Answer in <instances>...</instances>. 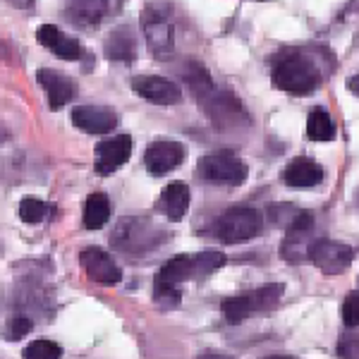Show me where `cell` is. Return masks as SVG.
I'll use <instances>...</instances> for the list:
<instances>
[{"mask_svg":"<svg viewBox=\"0 0 359 359\" xmlns=\"http://www.w3.org/2000/svg\"><path fill=\"white\" fill-rule=\"evenodd\" d=\"M262 213L254 208H233L216 221V235L225 245H240V242L254 240L262 233Z\"/></svg>","mask_w":359,"mask_h":359,"instance_id":"cell-5","label":"cell"},{"mask_svg":"<svg viewBox=\"0 0 359 359\" xmlns=\"http://www.w3.org/2000/svg\"><path fill=\"white\" fill-rule=\"evenodd\" d=\"M22 355L27 359H55L62 355V347L50 343V340H36V343L27 345Z\"/></svg>","mask_w":359,"mask_h":359,"instance_id":"cell-25","label":"cell"},{"mask_svg":"<svg viewBox=\"0 0 359 359\" xmlns=\"http://www.w3.org/2000/svg\"><path fill=\"white\" fill-rule=\"evenodd\" d=\"M48 204L46 201H39L34 199V196H27V199L20 201V208H17V213H20V218L25 223H41L46 216H48Z\"/></svg>","mask_w":359,"mask_h":359,"instance_id":"cell-24","label":"cell"},{"mask_svg":"<svg viewBox=\"0 0 359 359\" xmlns=\"http://www.w3.org/2000/svg\"><path fill=\"white\" fill-rule=\"evenodd\" d=\"M39 84L43 86L46 96H48V106L57 111V108L67 106L74 96H77V84L62 72H55V69H39L36 72Z\"/></svg>","mask_w":359,"mask_h":359,"instance_id":"cell-15","label":"cell"},{"mask_svg":"<svg viewBox=\"0 0 359 359\" xmlns=\"http://www.w3.org/2000/svg\"><path fill=\"white\" fill-rule=\"evenodd\" d=\"M311 233H314V216L306 211H297V216L292 218L287 225V237L283 242V259L290 264H302L309 259L311 249Z\"/></svg>","mask_w":359,"mask_h":359,"instance_id":"cell-8","label":"cell"},{"mask_svg":"<svg viewBox=\"0 0 359 359\" xmlns=\"http://www.w3.org/2000/svg\"><path fill=\"white\" fill-rule=\"evenodd\" d=\"M273 84L280 91H287V94H297V96L311 94L321 84V69L316 67V62L311 57L304 55L283 57L273 67Z\"/></svg>","mask_w":359,"mask_h":359,"instance_id":"cell-2","label":"cell"},{"mask_svg":"<svg viewBox=\"0 0 359 359\" xmlns=\"http://www.w3.org/2000/svg\"><path fill=\"white\" fill-rule=\"evenodd\" d=\"M154 299H156V302H158L161 306H165V309H170V306H177V304H180L177 285H170V283H163V280H156Z\"/></svg>","mask_w":359,"mask_h":359,"instance_id":"cell-26","label":"cell"},{"mask_svg":"<svg viewBox=\"0 0 359 359\" xmlns=\"http://www.w3.org/2000/svg\"><path fill=\"white\" fill-rule=\"evenodd\" d=\"M161 206L165 208V216L170 218V221H182L189 208V187L184 182H170L163 189Z\"/></svg>","mask_w":359,"mask_h":359,"instance_id":"cell-21","label":"cell"},{"mask_svg":"<svg viewBox=\"0 0 359 359\" xmlns=\"http://www.w3.org/2000/svg\"><path fill=\"white\" fill-rule=\"evenodd\" d=\"M130 154H132L130 135H115L111 139H103L96 147V172L103 177L113 175L120 165L127 163Z\"/></svg>","mask_w":359,"mask_h":359,"instance_id":"cell-11","label":"cell"},{"mask_svg":"<svg viewBox=\"0 0 359 359\" xmlns=\"http://www.w3.org/2000/svg\"><path fill=\"white\" fill-rule=\"evenodd\" d=\"M8 137H10V132L5 130V127H0V144H3V142H8Z\"/></svg>","mask_w":359,"mask_h":359,"instance_id":"cell-29","label":"cell"},{"mask_svg":"<svg viewBox=\"0 0 359 359\" xmlns=\"http://www.w3.org/2000/svg\"><path fill=\"white\" fill-rule=\"evenodd\" d=\"M36 39L43 48H48L50 53H55L62 60H77L82 55V48H79L77 39H72L69 34H65L62 29H57L53 25H41L36 32Z\"/></svg>","mask_w":359,"mask_h":359,"instance_id":"cell-17","label":"cell"},{"mask_svg":"<svg viewBox=\"0 0 359 359\" xmlns=\"http://www.w3.org/2000/svg\"><path fill=\"white\" fill-rule=\"evenodd\" d=\"M306 137L311 142H331L335 137V125L328 111H323V108H314L311 111L309 120H306Z\"/></svg>","mask_w":359,"mask_h":359,"instance_id":"cell-23","label":"cell"},{"mask_svg":"<svg viewBox=\"0 0 359 359\" xmlns=\"http://www.w3.org/2000/svg\"><path fill=\"white\" fill-rule=\"evenodd\" d=\"M32 331V321L25 316H17V318H10L8 326H5V338L8 340H20Z\"/></svg>","mask_w":359,"mask_h":359,"instance_id":"cell-28","label":"cell"},{"mask_svg":"<svg viewBox=\"0 0 359 359\" xmlns=\"http://www.w3.org/2000/svg\"><path fill=\"white\" fill-rule=\"evenodd\" d=\"M283 297V285H264L259 290H252L249 294H240V297H230L223 302V314L230 323H240L247 316H254L259 311H266L276 306Z\"/></svg>","mask_w":359,"mask_h":359,"instance_id":"cell-6","label":"cell"},{"mask_svg":"<svg viewBox=\"0 0 359 359\" xmlns=\"http://www.w3.org/2000/svg\"><path fill=\"white\" fill-rule=\"evenodd\" d=\"M199 175L208 182L242 184L247 180V165L230 151L208 154L199 161Z\"/></svg>","mask_w":359,"mask_h":359,"instance_id":"cell-7","label":"cell"},{"mask_svg":"<svg viewBox=\"0 0 359 359\" xmlns=\"http://www.w3.org/2000/svg\"><path fill=\"white\" fill-rule=\"evenodd\" d=\"M355 259L352 247L343 245V242H333V240H314V245L309 249V262L316 264L323 273L338 276L347 271V266Z\"/></svg>","mask_w":359,"mask_h":359,"instance_id":"cell-9","label":"cell"},{"mask_svg":"<svg viewBox=\"0 0 359 359\" xmlns=\"http://www.w3.org/2000/svg\"><path fill=\"white\" fill-rule=\"evenodd\" d=\"M72 123L89 135H108L118 127V113L106 106H79L72 111Z\"/></svg>","mask_w":359,"mask_h":359,"instance_id":"cell-14","label":"cell"},{"mask_svg":"<svg viewBox=\"0 0 359 359\" xmlns=\"http://www.w3.org/2000/svg\"><path fill=\"white\" fill-rule=\"evenodd\" d=\"M108 13V0H69L67 17L79 27H96Z\"/></svg>","mask_w":359,"mask_h":359,"instance_id":"cell-19","label":"cell"},{"mask_svg":"<svg viewBox=\"0 0 359 359\" xmlns=\"http://www.w3.org/2000/svg\"><path fill=\"white\" fill-rule=\"evenodd\" d=\"M3 53H5V46H3V43H0V55H3Z\"/></svg>","mask_w":359,"mask_h":359,"instance_id":"cell-31","label":"cell"},{"mask_svg":"<svg viewBox=\"0 0 359 359\" xmlns=\"http://www.w3.org/2000/svg\"><path fill=\"white\" fill-rule=\"evenodd\" d=\"M184 158V147L177 142H154L147 147L144 154V165L151 175L161 177L165 172H170L172 168H177Z\"/></svg>","mask_w":359,"mask_h":359,"instance_id":"cell-13","label":"cell"},{"mask_svg":"<svg viewBox=\"0 0 359 359\" xmlns=\"http://www.w3.org/2000/svg\"><path fill=\"white\" fill-rule=\"evenodd\" d=\"M79 264H82L84 273L94 283H103V285H115L123 280V271L115 264V259L108 252L98 247H89L79 254Z\"/></svg>","mask_w":359,"mask_h":359,"instance_id":"cell-10","label":"cell"},{"mask_svg":"<svg viewBox=\"0 0 359 359\" xmlns=\"http://www.w3.org/2000/svg\"><path fill=\"white\" fill-rule=\"evenodd\" d=\"M290 187H316L323 182V168L311 158H294L283 175Z\"/></svg>","mask_w":359,"mask_h":359,"instance_id":"cell-18","label":"cell"},{"mask_svg":"<svg viewBox=\"0 0 359 359\" xmlns=\"http://www.w3.org/2000/svg\"><path fill=\"white\" fill-rule=\"evenodd\" d=\"M343 321L347 328L357 331L359 328V294L357 290H352L343 302Z\"/></svg>","mask_w":359,"mask_h":359,"instance_id":"cell-27","label":"cell"},{"mask_svg":"<svg viewBox=\"0 0 359 359\" xmlns=\"http://www.w3.org/2000/svg\"><path fill=\"white\" fill-rule=\"evenodd\" d=\"M223 264H225V254L213 252V249L199 254H180V257H172L170 262L163 264V269H161L156 280L170 283V285H180V283H187V280H201V278L216 273Z\"/></svg>","mask_w":359,"mask_h":359,"instance_id":"cell-1","label":"cell"},{"mask_svg":"<svg viewBox=\"0 0 359 359\" xmlns=\"http://www.w3.org/2000/svg\"><path fill=\"white\" fill-rule=\"evenodd\" d=\"M142 29L151 55L158 57V60H168L172 55V48H175V29H172L168 8L149 5L142 15Z\"/></svg>","mask_w":359,"mask_h":359,"instance_id":"cell-4","label":"cell"},{"mask_svg":"<svg viewBox=\"0 0 359 359\" xmlns=\"http://www.w3.org/2000/svg\"><path fill=\"white\" fill-rule=\"evenodd\" d=\"M165 237H168L165 230H161L158 225H154L147 218H123V221L115 225L111 242L113 247L123 249V252L142 254L163 245Z\"/></svg>","mask_w":359,"mask_h":359,"instance_id":"cell-3","label":"cell"},{"mask_svg":"<svg viewBox=\"0 0 359 359\" xmlns=\"http://www.w3.org/2000/svg\"><path fill=\"white\" fill-rule=\"evenodd\" d=\"M201 106H204V111L208 113V118H213L216 123H221V118L228 120L230 125H233V120H242V123H247V115L242 111L240 101L228 94V91H213V86L206 91L204 96H199Z\"/></svg>","mask_w":359,"mask_h":359,"instance_id":"cell-16","label":"cell"},{"mask_svg":"<svg viewBox=\"0 0 359 359\" xmlns=\"http://www.w3.org/2000/svg\"><path fill=\"white\" fill-rule=\"evenodd\" d=\"M108 218H111V201H108V196L101 192L91 194L84 206V225L89 230H98L108 223Z\"/></svg>","mask_w":359,"mask_h":359,"instance_id":"cell-22","label":"cell"},{"mask_svg":"<svg viewBox=\"0 0 359 359\" xmlns=\"http://www.w3.org/2000/svg\"><path fill=\"white\" fill-rule=\"evenodd\" d=\"M132 89L137 91L144 101L156 103V106H172V103L182 101V91L170 79L156 77V74H142V77L132 79Z\"/></svg>","mask_w":359,"mask_h":359,"instance_id":"cell-12","label":"cell"},{"mask_svg":"<svg viewBox=\"0 0 359 359\" xmlns=\"http://www.w3.org/2000/svg\"><path fill=\"white\" fill-rule=\"evenodd\" d=\"M13 5H22V8H27V5H32V0H10Z\"/></svg>","mask_w":359,"mask_h":359,"instance_id":"cell-30","label":"cell"},{"mask_svg":"<svg viewBox=\"0 0 359 359\" xmlns=\"http://www.w3.org/2000/svg\"><path fill=\"white\" fill-rule=\"evenodd\" d=\"M106 55L111 60H123L130 62L137 55V41H135V32L130 27H118L108 34L106 39Z\"/></svg>","mask_w":359,"mask_h":359,"instance_id":"cell-20","label":"cell"}]
</instances>
